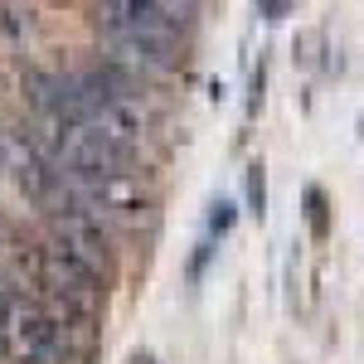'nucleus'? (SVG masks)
<instances>
[{
    "mask_svg": "<svg viewBox=\"0 0 364 364\" xmlns=\"http://www.w3.org/2000/svg\"><path fill=\"white\" fill-rule=\"evenodd\" d=\"M58 156L73 175H87V180H112V175H127V161H132V146H117L102 132H92L87 122H68L58 132Z\"/></svg>",
    "mask_w": 364,
    "mask_h": 364,
    "instance_id": "obj_1",
    "label": "nucleus"
},
{
    "mask_svg": "<svg viewBox=\"0 0 364 364\" xmlns=\"http://www.w3.org/2000/svg\"><path fill=\"white\" fill-rule=\"evenodd\" d=\"M10 336H15V350L25 364H54L63 355V326H58V316L39 306L10 311Z\"/></svg>",
    "mask_w": 364,
    "mask_h": 364,
    "instance_id": "obj_2",
    "label": "nucleus"
},
{
    "mask_svg": "<svg viewBox=\"0 0 364 364\" xmlns=\"http://www.w3.org/2000/svg\"><path fill=\"white\" fill-rule=\"evenodd\" d=\"M54 243H63L68 252H78L87 267L107 272L112 267V243H107V228L97 214H83V209H63L54 219Z\"/></svg>",
    "mask_w": 364,
    "mask_h": 364,
    "instance_id": "obj_3",
    "label": "nucleus"
},
{
    "mask_svg": "<svg viewBox=\"0 0 364 364\" xmlns=\"http://www.w3.org/2000/svg\"><path fill=\"white\" fill-rule=\"evenodd\" d=\"M44 277L54 291H63V301H73V306H83L92 301L97 291H102V272L97 267H87L78 252H68L63 243H49L44 248Z\"/></svg>",
    "mask_w": 364,
    "mask_h": 364,
    "instance_id": "obj_4",
    "label": "nucleus"
},
{
    "mask_svg": "<svg viewBox=\"0 0 364 364\" xmlns=\"http://www.w3.org/2000/svg\"><path fill=\"white\" fill-rule=\"evenodd\" d=\"M83 122L92 132H102L107 141H117V146H136L141 132H146V112L127 97H97L83 112Z\"/></svg>",
    "mask_w": 364,
    "mask_h": 364,
    "instance_id": "obj_5",
    "label": "nucleus"
},
{
    "mask_svg": "<svg viewBox=\"0 0 364 364\" xmlns=\"http://www.w3.org/2000/svg\"><path fill=\"white\" fill-rule=\"evenodd\" d=\"M10 170V146H5V136H0V175Z\"/></svg>",
    "mask_w": 364,
    "mask_h": 364,
    "instance_id": "obj_6",
    "label": "nucleus"
},
{
    "mask_svg": "<svg viewBox=\"0 0 364 364\" xmlns=\"http://www.w3.org/2000/svg\"><path fill=\"white\" fill-rule=\"evenodd\" d=\"M132 364H156V360H151V355H141V360H132Z\"/></svg>",
    "mask_w": 364,
    "mask_h": 364,
    "instance_id": "obj_7",
    "label": "nucleus"
}]
</instances>
